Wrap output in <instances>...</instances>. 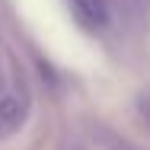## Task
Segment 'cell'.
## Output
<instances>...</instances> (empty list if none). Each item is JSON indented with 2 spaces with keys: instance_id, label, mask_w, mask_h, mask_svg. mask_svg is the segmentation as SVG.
<instances>
[{
  "instance_id": "2",
  "label": "cell",
  "mask_w": 150,
  "mask_h": 150,
  "mask_svg": "<svg viewBox=\"0 0 150 150\" xmlns=\"http://www.w3.org/2000/svg\"><path fill=\"white\" fill-rule=\"evenodd\" d=\"M26 118V96L19 93H3L0 96V134L16 131Z\"/></svg>"
},
{
  "instance_id": "1",
  "label": "cell",
  "mask_w": 150,
  "mask_h": 150,
  "mask_svg": "<svg viewBox=\"0 0 150 150\" xmlns=\"http://www.w3.org/2000/svg\"><path fill=\"white\" fill-rule=\"evenodd\" d=\"M70 10H74V16L80 19V26L83 29H102L105 23H109V6H105V0H70Z\"/></svg>"
}]
</instances>
